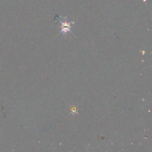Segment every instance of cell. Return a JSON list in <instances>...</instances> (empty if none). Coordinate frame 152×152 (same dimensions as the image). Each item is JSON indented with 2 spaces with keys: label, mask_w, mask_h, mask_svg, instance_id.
Listing matches in <instances>:
<instances>
[{
  "label": "cell",
  "mask_w": 152,
  "mask_h": 152,
  "mask_svg": "<svg viewBox=\"0 0 152 152\" xmlns=\"http://www.w3.org/2000/svg\"><path fill=\"white\" fill-rule=\"evenodd\" d=\"M60 22L61 23V31L60 33H62L63 34H66L68 32H71V22L70 23H67L66 21H62L61 20Z\"/></svg>",
  "instance_id": "obj_1"
}]
</instances>
